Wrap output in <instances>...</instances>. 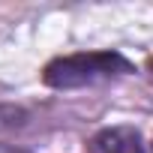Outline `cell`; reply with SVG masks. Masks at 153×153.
<instances>
[{"mask_svg":"<svg viewBox=\"0 0 153 153\" xmlns=\"http://www.w3.org/2000/svg\"><path fill=\"white\" fill-rule=\"evenodd\" d=\"M0 153H15V150H9V147H0Z\"/></svg>","mask_w":153,"mask_h":153,"instance_id":"3957f363","label":"cell"},{"mask_svg":"<svg viewBox=\"0 0 153 153\" xmlns=\"http://www.w3.org/2000/svg\"><path fill=\"white\" fill-rule=\"evenodd\" d=\"M87 153H144L141 135L132 126H108L96 132L87 144Z\"/></svg>","mask_w":153,"mask_h":153,"instance_id":"7a4b0ae2","label":"cell"},{"mask_svg":"<svg viewBox=\"0 0 153 153\" xmlns=\"http://www.w3.org/2000/svg\"><path fill=\"white\" fill-rule=\"evenodd\" d=\"M150 69H153V63H150Z\"/></svg>","mask_w":153,"mask_h":153,"instance_id":"5b68a950","label":"cell"},{"mask_svg":"<svg viewBox=\"0 0 153 153\" xmlns=\"http://www.w3.org/2000/svg\"><path fill=\"white\" fill-rule=\"evenodd\" d=\"M150 153H153V144H150Z\"/></svg>","mask_w":153,"mask_h":153,"instance_id":"277c9868","label":"cell"},{"mask_svg":"<svg viewBox=\"0 0 153 153\" xmlns=\"http://www.w3.org/2000/svg\"><path fill=\"white\" fill-rule=\"evenodd\" d=\"M132 66L120 51H81V54H66L51 60L42 78L48 87L72 90V87H87V84L114 78V75H123Z\"/></svg>","mask_w":153,"mask_h":153,"instance_id":"6da1fadb","label":"cell"}]
</instances>
